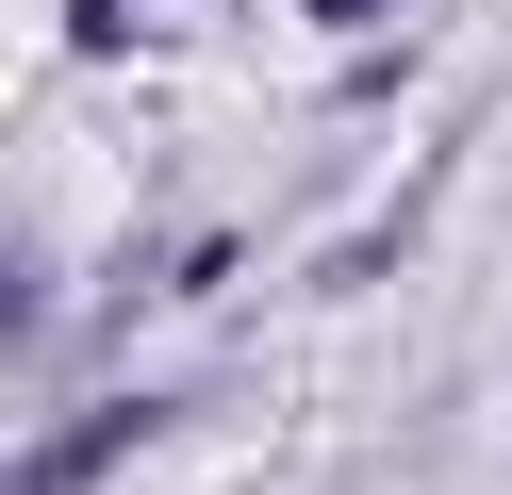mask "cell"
I'll use <instances>...</instances> for the list:
<instances>
[{
  "label": "cell",
  "mask_w": 512,
  "mask_h": 495,
  "mask_svg": "<svg viewBox=\"0 0 512 495\" xmlns=\"http://www.w3.org/2000/svg\"><path fill=\"white\" fill-rule=\"evenodd\" d=\"M314 17H380V0H314Z\"/></svg>",
  "instance_id": "6da1fadb"
}]
</instances>
